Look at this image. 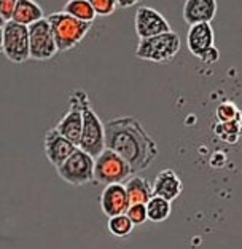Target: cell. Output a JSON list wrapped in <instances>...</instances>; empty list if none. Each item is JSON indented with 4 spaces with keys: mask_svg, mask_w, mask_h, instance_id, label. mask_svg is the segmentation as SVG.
<instances>
[{
    "mask_svg": "<svg viewBox=\"0 0 242 249\" xmlns=\"http://www.w3.org/2000/svg\"><path fill=\"white\" fill-rule=\"evenodd\" d=\"M105 149L120 155L132 173H140L153 165L158 157V144L137 118L118 117L104 124Z\"/></svg>",
    "mask_w": 242,
    "mask_h": 249,
    "instance_id": "obj_1",
    "label": "cell"
},
{
    "mask_svg": "<svg viewBox=\"0 0 242 249\" xmlns=\"http://www.w3.org/2000/svg\"><path fill=\"white\" fill-rule=\"evenodd\" d=\"M47 21L51 29L58 53L70 52L81 43L86 34L91 29L93 22L78 21L72 16L65 15L64 11H56L47 16Z\"/></svg>",
    "mask_w": 242,
    "mask_h": 249,
    "instance_id": "obj_2",
    "label": "cell"
},
{
    "mask_svg": "<svg viewBox=\"0 0 242 249\" xmlns=\"http://www.w3.org/2000/svg\"><path fill=\"white\" fill-rule=\"evenodd\" d=\"M182 40L177 32L169 31L160 36L139 38L136 48V58L142 61L156 62V64H164L171 62L180 52Z\"/></svg>",
    "mask_w": 242,
    "mask_h": 249,
    "instance_id": "obj_3",
    "label": "cell"
},
{
    "mask_svg": "<svg viewBox=\"0 0 242 249\" xmlns=\"http://www.w3.org/2000/svg\"><path fill=\"white\" fill-rule=\"evenodd\" d=\"M132 169L120 155L104 149L94 158V182L100 185L123 184L132 176Z\"/></svg>",
    "mask_w": 242,
    "mask_h": 249,
    "instance_id": "obj_4",
    "label": "cell"
},
{
    "mask_svg": "<svg viewBox=\"0 0 242 249\" xmlns=\"http://www.w3.org/2000/svg\"><path fill=\"white\" fill-rule=\"evenodd\" d=\"M81 136L78 149L83 150L84 154L91 155L93 158L97 157L100 152L105 149L104 144V123L100 122L99 115L96 114L94 109L89 103V98H86L81 104Z\"/></svg>",
    "mask_w": 242,
    "mask_h": 249,
    "instance_id": "obj_5",
    "label": "cell"
},
{
    "mask_svg": "<svg viewBox=\"0 0 242 249\" xmlns=\"http://www.w3.org/2000/svg\"><path fill=\"white\" fill-rule=\"evenodd\" d=\"M59 178L65 180L67 184L81 187L86 184L94 182V158L91 155L84 154L83 150H80L77 147L67 160L64 163L56 168Z\"/></svg>",
    "mask_w": 242,
    "mask_h": 249,
    "instance_id": "obj_6",
    "label": "cell"
},
{
    "mask_svg": "<svg viewBox=\"0 0 242 249\" xmlns=\"http://www.w3.org/2000/svg\"><path fill=\"white\" fill-rule=\"evenodd\" d=\"M2 53L15 64H22L29 58V32L26 26L7 21L2 27Z\"/></svg>",
    "mask_w": 242,
    "mask_h": 249,
    "instance_id": "obj_7",
    "label": "cell"
},
{
    "mask_svg": "<svg viewBox=\"0 0 242 249\" xmlns=\"http://www.w3.org/2000/svg\"><path fill=\"white\" fill-rule=\"evenodd\" d=\"M29 32V58L35 61H49L58 54L54 38L47 18L27 26Z\"/></svg>",
    "mask_w": 242,
    "mask_h": 249,
    "instance_id": "obj_8",
    "label": "cell"
},
{
    "mask_svg": "<svg viewBox=\"0 0 242 249\" xmlns=\"http://www.w3.org/2000/svg\"><path fill=\"white\" fill-rule=\"evenodd\" d=\"M88 98L86 91L83 89H75L72 93L69 99V110L65 112V115L58 122V124L54 126V129L59 134H63L65 139H69L72 144L78 145L80 142V136H81V104L83 101Z\"/></svg>",
    "mask_w": 242,
    "mask_h": 249,
    "instance_id": "obj_9",
    "label": "cell"
},
{
    "mask_svg": "<svg viewBox=\"0 0 242 249\" xmlns=\"http://www.w3.org/2000/svg\"><path fill=\"white\" fill-rule=\"evenodd\" d=\"M134 29L139 38H148L172 31L171 24L158 10L151 7H139L134 18Z\"/></svg>",
    "mask_w": 242,
    "mask_h": 249,
    "instance_id": "obj_10",
    "label": "cell"
},
{
    "mask_svg": "<svg viewBox=\"0 0 242 249\" xmlns=\"http://www.w3.org/2000/svg\"><path fill=\"white\" fill-rule=\"evenodd\" d=\"M77 149L75 144H72L69 139H65L63 134H59L56 129H49V131L45 134V141H43V152L47 160L51 163L54 168H58L61 163H64L74 150Z\"/></svg>",
    "mask_w": 242,
    "mask_h": 249,
    "instance_id": "obj_11",
    "label": "cell"
},
{
    "mask_svg": "<svg viewBox=\"0 0 242 249\" xmlns=\"http://www.w3.org/2000/svg\"><path fill=\"white\" fill-rule=\"evenodd\" d=\"M213 43H215V34H213L210 22H201V24L190 26L187 34V47L193 56L199 59L212 47H215Z\"/></svg>",
    "mask_w": 242,
    "mask_h": 249,
    "instance_id": "obj_12",
    "label": "cell"
},
{
    "mask_svg": "<svg viewBox=\"0 0 242 249\" xmlns=\"http://www.w3.org/2000/svg\"><path fill=\"white\" fill-rule=\"evenodd\" d=\"M129 208V200L123 184H110L100 194V209L107 217L125 214Z\"/></svg>",
    "mask_w": 242,
    "mask_h": 249,
    "instance_id": "obj_13",
    "label": "cell"
},
{
    "mask_svg": "<svg viewBox=\"0 0 242 249\" xmlns=\"http://www.w3.org/2000/svg\"><path fill=\"white\" fill-rule=\"evenodd\" d=\"M151 192H153V196H160L167 201H174L182 195L183 182L174 169H162L158 176L155 178V182L151 185Z\"/></svg>",
    "mask_w": 242,
    "mask_h": 249,
    "instance_id": "obj_14",
    "label": "cell"
},
{
    "mask_svg": "<svg viewBox=\"0 0 242 249\" xmlns=\"http://www.w3.org/2000/svg\"><path fill=\"white\" fill-rule=\"evenodd\" d=\"M217 0H185L183 19L190 26L212 22L217 15Z\"/></svg>",
    "mask_w": 242,
    "mask_h": 249,
    "instance_id": "obj_15",
    "label": "cell"
},
{
    "mask_svg": "<svg viewBox=\"0 0 242 249\" xmlns=\"http://www.w3.org/2000/svg\"><path fill=\"white\" fill-rule=\"evenodd\" d=\"M43 18H45L43 10L35 0H16L13 15H11L10 21H15L18 24L27 27Z\"/></svg>",
    "mask_w": 242,
    "mask_h": 249,
    "instance_id": "obj_16",
    "label": "cell"
},
{
    "mask_svg": "<svg viewBox=\"0 0 242 249\" xmlns=\"http://www.w3.org/2000/svg\"><path fill=\"white\" fill-rule=\"evenodd\" d=\"M123 185H125L129 205H145L153 196L151 184H148V180L142 176H131Z\"/></svg>",
    "mask_w": 242,
    "mask_h": 249,
    "instance_id": "obj_17",
    "label": "cell"
},
{
    "mask_svg": "<svg viewBox=\"0 0 242 249\" xmlns=\"http://www.w3.org/2000/svg\"><path fill=\"white\" fill-rule=\"evenodd\" d=\"M145 211H147V220L153 224L164 222L166 219H169L172 213L171 201L164 200L160 196H151L150 200L145 203Z\"/></svg>",
    "mask_w": 242,
    "mask_h": 249,
    "instance_id": "obj_18",
    "label": "cell"
},
{
    "mask_svg": "<svg viewBox=\"0 0 242 249\" xmlns=\"http://www.w3.org/2000/svg\"><path fill=\"white\" fill-rule=\"evenodd\" d=\"M63 11L83 22H93L96 19V13L88 0H67Z\"/></svg>",
    "mask_w": 242,
    "mask_h": 249,
    "instance_id": "obj_19",
    "label": "cell"
},
{
    "mask_svg": "<svg viewBox=\"0 0 242 249\" xmlns=\"http://www.w3.org/2000/svg\"><path fill=\"white\" fill-rule=\"evenodd\" d=\"M213 134L226 144H236L241 136V120L234 122H217L212 126Z\"/></svg>",
    "mask_w": 242,
    "mask_h": 249,
    "instance_id": "obj_20",
    "label": "cell"
},
{
    "mask_svg": "<svg viewBox=\"0 0 242 249\" xmlns=\"http://www.w3.org/2000/svg\"><path fill=\"white\" fill-rule=\"evenodd\" d=\"M109 231L116 238H128L131 235V231L134 230V225L131 224V220L126 217V214H118V216L109 217Z\"/></svg>",
    "mask_w": 242,
    "mask_h": 249,
    "instance_id": "obj_21",
    "label": "cell"
},
{
    "mask_svg": "<svg viewBox=\"0 0 242 249\" xmlns=\"http://www.w3.org/2000/svg\"><path fill=\"white\" fill-rule=\"evenodd\" d=\"M215 117H217V122H234V120H241L242 114H241V109L233 101H223V103L217 106Z\"/></svg>",
    "mask_w": 242,
    "mask_h": 249,
    "instance_id": "obj_22",
    "label": "cell"
},
{
    "mask_svg": "<svg viewBox=\"0 0 242 249\" xmlns=\"http://www.w3.org/2000/svg\"><path fill=\"white\" fill-rule=\"evenodd\" d=\"M93 7L96 16H110L118 8L116 0H88Z\"/></svg>",
    "mask_w": 242,
    "mask_h": 249,
    "instance_id": "obj_23",
    "label": "cell"
},
{
    "mask_svg": "<svg viewBox=\"0 0 242 249\" xmlns=\"http://www.w3.org/2000/svg\"><path fill=\"white\" fill-rule=\"evenodd\" d=\"M126 217L131 220L132 225H142L147 222V211L145 205H129L128 211L125 213Z\"/></svg>",
    "mask_w": 242,
    "mask_h": 249,
    "instance_id": "obj_24",
    "label": "cell"
},
{
    "mask_svg": "<svg viewBox=\"0 0 242 249\" xmlns=\"http://www.w3.org/2000/svg\"><path fill=\"white\" fill-rule=\"evenodd\" d=\"M15 5H16V0H0V16H2L5 21L11 19Z\"/></svg>",
    "mask_w": 242,
    "mask_h": 249,
    "instance_id": "obj_25",
    "label": "cell"
},
{
    "mask_svg": "<svg viewBox=\"0 0 242 249\" xmlns=\"http://www.w3.org/2000/svg\"><path fill=\"white\" fill-rule=\"evenodd\" d=\"M218 59H220V52H218L215 47H212L209 52L204 53L199 58V61L204 62V64H213V62H217Z\"/></svg>",
    "mask_w": 242,
    "mask_h": 249,
    "instance_id": "obj_26",
    "label": "cell"
},
{
    "mask_svg": "<svg viewBox=\"0 0 242 249\" xmlns=\"http://www.w3.org/2000/svg\"><path fill=\"white\" fill-rule=\"evenodd\" d=\"M140 0H116V5L121 8H131L134 5H137Z\"/></svg>",
    "mask_w": 242,
    "mask_h": 249,
    "instance_id": "obj_27",
    "label": "cell"
},
{
    "mask_svg": "<svg viewBox=\"0 0 242 249\" xmlns=\"http://www.w3.org/2000/svg\"><path fill=\"white\" fill-rule=\"evenodd\" d=\"M0 53H2V27H0Z\"/></svg>",
    "mask_w": 242,
    "mask_h": 249,
    "instance_id": "obj_28",
    "label": "cell"
},
{
    "mask_svg": "<svg viewBox=\"0 0 242 249\" xmlns=\"http://www.w3.org/2000/svg\"><path fill=\"white\" fill-rule=\"evenodd\" d=\"M5 22H7V21H5V19L2 18V16H0V27H3V26H5Z\"/></svg>",
    "mask_w": 242,
    "mask_h": 249,
    "instance_id": "obj_29",
    "label": "cell"
}]
</instances>
